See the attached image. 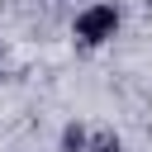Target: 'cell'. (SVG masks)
I'll use <instances>...</instances> for the list:
<instances>
[{"instance_id":"2","label":"cell","mask_w":152,"mask_h":152,"mask_svg":"<svg viewBox=\"0 0 152 152\" xmlns=\"http://www.w3.org/2000/svg\"><path fill=\"white\" fill-rule=\"evenodd\" d=\"M86 152H124V138L109 128V124H95L86 133Z\"/></svg>"},{"instance_id":"3","label":"cell","mask_w":152,"mask_h":152,"mask_svg":"<svg viewBox=\"0 0 152 152\" xmlns=\"http://www.w3.org/2000/svg\"><path fill=\"white\" fill-rule=\"evenodd\" d=\"M86 133H90V128H86L81 119H66V124H62V138H57V152H86Z\"/></svg>"},{"instance_id":"1","label":"cell","mask_w":152,"mask_h":152,"mask_svg":"<svg viewBox=\"0 0 152 152\" xmlns=\"http://www.w3.org/2000/svg\"><path fill=\"white\" fill-rule=\"evenodd\" d=\"M119 28H124V10H119V0H90V5L76 10V19H71V43L86 48V52H95V48L114 43Z\"/></svg>"},{"instance_id":"5","label":"cell","mask_w":152,"mask_h":152,"mask_svg":"<svg viewBox=\"0 0 152 152\" xmlns=\"http://www.w3.org/2000/svg\"><path fill=\"white\" fill-rule=\"evenodd\" d=\"M147 10H152V0H147Z\"/></svg>"},{"instance_id":"4","label":"cell","mask_w":152,"mask_h":152,"mask_svg":"<svg viewBox=\"0 0 152 152\" xmlns=\"http://www.w3.org/2000/svg\"><path fill=\"white\" fill-rule=\"evenodd\" d=\"M0 62H5V43H0Z\"/></svg>"}]
</instances>
